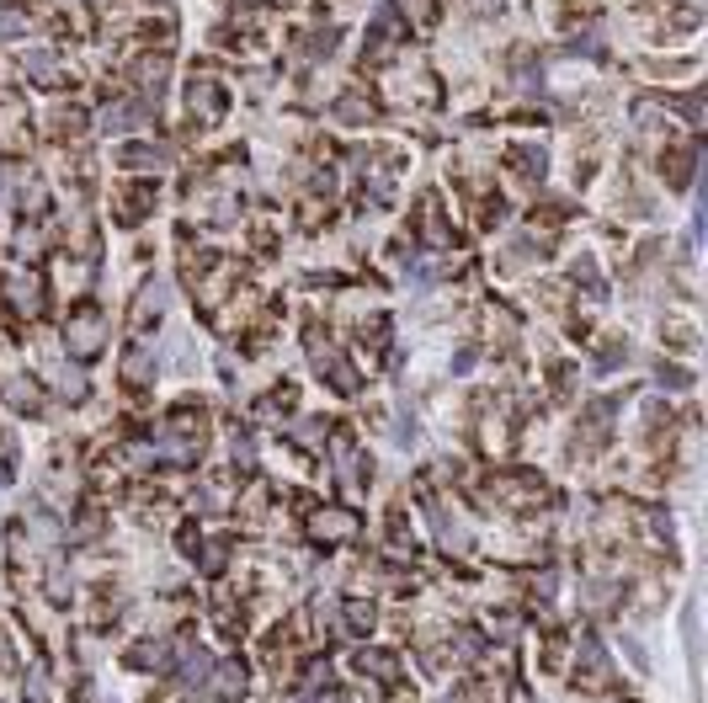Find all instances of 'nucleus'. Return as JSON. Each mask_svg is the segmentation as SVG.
Segmentation results:
<instances>
[{"instance_id": "f257e3e1", "label": "nucleus", "mask_w": 708, "mask_h": 703, "mask_svg": "<svg viewBox=\"0 0 708 703\" xmlns=\"http://www.w3.org/2000/svg\"><path fill=\"white\" fill-rule=\"evenodd\" d=\"M224 112H229V86L218 80L214 64H192L186 69V118L197 128H214Z\"/></svg>"}, {"instance_id": "f03ea898", "label": "nucleus", "mask_w": 708, "mask_h": 703, "mask_svg": "<svg viewBox=\"0 0 708 703\" xmlns=\"http://www.w3.org/2000/svg\"><path fill=\"white\" fill-rule=\"evenodd\" d=\"M107 336H112V320L101 304H75L69 320H64V346L75 352V363H96L107 352Z\"/></svg>"}, {"instance_id": "7ed1b4c3", "label": "nucleus", "mask_w": 708, "mask_h": 703, "mask_svg": "<svg viewBox=\"0 0 708 703\" xmlns=\"http://www.w3.org/2000/svg\"><path fill=\"white\" fill-rule=\"evenodd\" d=\"M203 442H208V421H203V410H192V405H176V410L165 416L160 459H171V463H192L197 453H203Z\"/></svg>"}, {"instance_id": "20e7f679", "label": "nucleus", "mask_w": 708, "mask_h": 703, "mask_svg": "<svg viewBox=\"0 0 708 703\" xmlns=\"http://www.w3.org/2000/svg\"><path fill=\"white\" fill-rule=\"evenodd\" d=\"M22 75H27L32 86H43V91H69L75 86V69L64 64L59 48H27L22 54Z\"/></svg>"}, {"instance_id": "39448f33", "label": "nucleus", "mask_w": 708, "mask_h": 703, "mask_svg": "<svg viewBox=\"0 0 708 703\" xmlns=\"http://www.w3.org/2000/svg\"><path fill=\"white\" fill-rule=\"evenodd\" d=\"M0 299L11 304V314H37L43 309V277H32V272H11V277H0Z\"/></svg>"}, {"instance_id": "423d86ee", "label": "nucleus", "mask_w": 708, "mask_h": 703, "mask_svg": "<svg viewBox=\"0 0 708 703\" xmlns=\"http://www.w3.org/2000/svg\"><path fill=\"white\" fill-rule=\"evenodd\" d=\"M27 139H32V118H27V107H22L16 96H0V154L27 150Z\"/></svg>"}, {"instance_id": "0eeeda50", "label": "nucleus", "mask_w": 708, "mask_h": 703, "mask_svg": "<svg viewBox=\"0 0 708 703\" xmlns=\"http://www.w3.org/2000/svg\"><path fill=\"white\" fill-rule=\"evenodd\" d=\"M0 395H5V405H16V410H43L37 378L22 373V367H11V363H0Z\"/></svg>"}, {"instance_id": "6e6552de", "label": "nucleus", "mask_w": 708, "mask_h": 703, "mask_svg": "<svg viewBox=\"0 0 708 703\" xmlns=\"http://www.w3.org/2000/svg\"><path fill=\"white\" fill-rule=\"evenodd\" d=\"M309 533H314V544H346V538H357V517L346 506H325V512H314Z\"/></svg>"}, {"instance_id": "1a4fd4ad", "label": "nucleus", "mask_w": 708, "mask_h": 703, "mask_svg": "<svg viewBox=\"0 0 708 703\" xmlns=\"http://www.w3.org/2000/svg\"><path fill=\"white\" fill-rule=\"evenodd\" d=\"M331 453H336L341 474H346V480H352V485H368L373 463H368V453H363V448H357V437H352V431H336V442H331Z\"/></svg>"}, {"instance_id": "9d476101", "label": "nucleus", "mask_w": 708, "mask_h": 703, "mask_svg": "<svg viewBox=\"0 0 708 703\" xmlns=\"http://www.w3.org/2000/svg\"><path fill=\"white\" fill-rule=\"evenodd\" d=\"M506 165H512V176H523V182H544L549 154H544V144L523 139V144H512V150H506Z\"/></svg>"}, {"instance_id": "9b49d317", "label": "nucleus", "mask_w": 708, "mask_h": 703, "mask_svg": "<svg viewBox=\"0 0 708 703\" xmlns=\"http://www.w3.org/2000/svg\"><path fill=\"white\" fill-rule=\"evenodd\" d=\"M608 427H613V399H591L581 410L576 437H586V448H602V442H608Z\"/></svg>"}, {"instance_id": "f8f14e48", "label": "nucleus", "mask_w": 708, "mask_h": 703, "mask_svg": "<svg viewBox=\"0 0 708 703\" xmlns=\"http://www.w3.org/2000/svg\"><path fill=\"white\" fill-rule=\"evenodd\" d=\"M660 176H666V186H687V182H692V150H687L682 139H671V144L660 150Z\"/></svg>"}, {"instance_id": "ddd939ff", "label": "nucleus", "mask_w": 708, "mask_h": 703, "mask_svg": "<svg viewBox=\"0 0 708 703\" xmlns=\"http://www.w3.org/2000/svg\"><path fill=\"white\" fill-rule=\"evenodd\" d=\"M150 208H154V182H128V186H118V214H123L128 224H139Z\"/></svg>"}, {"instance_id": "4468645a", "label": "nucleus", "mask_w": 708, "mask_h": 703, "mask_svg": "<svg viewBox=\"0 0 708 703\" xmlns=\"http://www.w3.org/2000/svg\"><path fill=\"white\" fill-rule=\"evenodd\" d=\"M86 107H69V101H59V107H54V118H48V133H54V139H59V144H75V139H80V133H86Z\"/></svg>"}, {"instance_id": "2eb2a0df", "label": "nucleus", "mask_w": 708, "mask_h": 703, "mask_svg": "<svg viewBox=\"0 0 708 703\" xmlns=\"http://www.w3.org/2000/svg\"><path fill=\"white\" fill-rule=\"evenodd\" d=\"M118 373H123V384L133 389V395H139V389H150V384H154V352H144V346L123 352V367H118Z\"/></svg>"}, {"instance_id": "dca6fc26", "label": "nucleus", "mask_w": 708, "mask_h": 703, "mask_svg": "<svg viewBox=\"0 0 708 703\" xmlns=\"http://www.w3.org/2000/svg\"><path fill=\"white\" fill-rule=\"evenodd\" d=\"M331 112H336V122H346V128H363V122H373V112H378V107H373L368 96L352 86V91L336 96V107H331Z\"/></svg>"}, {"instance_id": "f3484780", "label": "nucleus", "mask_w": 708, "mask_h": 703, "mask_svg": "<svg viewBox=\"0 0 708 703\" xmlns=\"http://www.w3.org/2000/svg\"><path fill=\"white\" fill-rule=\"evenodd\" d=\"M11 203H16L22 214H43V208H48V192H43V182H37L32 171H22V176L11 182Z\"/></svg>"}, {"instance_id": "a211bd4d", "label": "nucleus", "mask_w": 708, "mask_h": 703, "mask_svg": "<svg viewBox=\"0 0 708 703\" xmlns=\"http://www.w3.org/2000/svg\"><path fill=\"white\" fill-rule=\"evenodd\" d=\"M160 304H165V288H160V282H144L139 299H133V331H150L154 320H160Z\"/></svg>"}, {"instance_id": "6ab92c4d", "label": "nucleus", "mask_w": 708, "mask_h": 703, "mask_svg": "<svg viewBox=\"0 0 708 703\" xmlns=\"http://www.w3.org/2000/svg\"><path fill=\"white\" fill-rule=\"evenodd\" d=\"M395 5H400V16H405V27L410 32H431L437 22H442V11H437L442 0H395Z\"/></svg>"}, {"instance_id": "aec40b11", "label": "nucleus", "mask_w": 708, "mask_h": 703, "mask_svg": "<svg viewBox=\"0 0 708 703\" xmlns=\"http://www.w3.org/2000/svg\"><path fill=\"white\" fill-rule=\"evenodd\" d=\"M240 687H246V672H240V661H224V666L214 672V693H218V698H235Z\"/></svg>"}, {"instance_id": "412c9836", "label": "nucleus", "mask_w": 708, "mask_h": 703, "mask_svg": "<svg viewBox=\"0 0 708 703\" xmlns=\"http://www.w3.org/2000/svg\"><path fill=\"white\" fill-rule=\"evenodd\" d=\"M118 160H123V165H165V150H160V144H123V150H118Z\"/></svg>"}, {"instance_id": "4be33fe9", "label": "nucleus", "mask_w": 708, "mask_h": 703, "mask_svg": "<svg viewBox=\"0 0 708 703\" xmlns=\"http://www.w3.org/2000/svg\"><path fill=\"white\" fill-rule=\"evenodd\" d=\"M346 623H352V634H368V629H373V608H368V602H346Z\"/></svg>"}, {"instance_id": "5701e85b", "label": "nucleus", "mask_w": 708, "mask_h": 703, "mask_svg": "<svg viewBox=\"0 0 708 703\" xmlns=\"http://www.w3.org/2000/svg\"><path fill=\"white\" fill-rule=\"evenodd\" d=\"M618 357H629V341H602V357H597V367H618Z\"/></svg>"}, {"instance_id": "b1692460", "label": "nucleus", "mask_w": 708, "mask_h": 703, "mask_svg": "<svg viewBox=\"0 0 708 703\" xmlns=\"http://www.w3.org/2000/svg\"><path fill=\"white\" fill-rule=\"evenodd\" d=\"M363 672H378V676H395V661H389V655H363Z\"/></svg>"}, {"instance_id": "393cba45", "label": "nucleus", "mask_w": 708, "mask_h": 703, "mask_svg": "<svg viewBox=\"0 0 708 703\" xmlns=\"http://www.w3.org/2000/svg\"><path fill=\"white\" fill-rule=\"evenodd\" d=\"M660 378H666L671 389H687V384H692V378H687V367H660Z\"/></svg>"}]
</instances>
